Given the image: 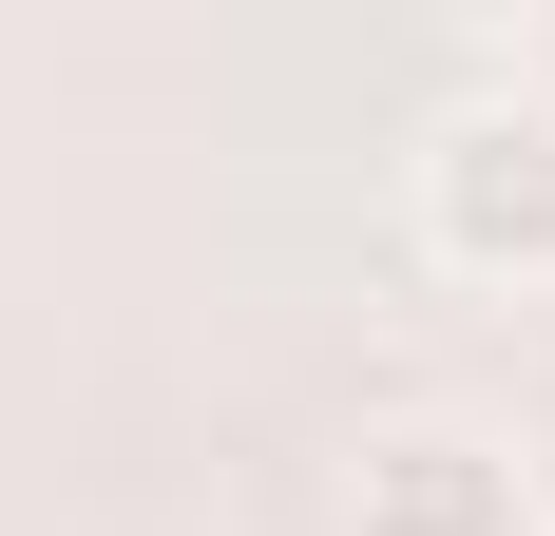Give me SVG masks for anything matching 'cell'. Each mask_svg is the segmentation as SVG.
<instances>
[{
    "mask_svg": "<svg viewBox=\"0 0 555 536\" xmlns=\"http://www.w3.org/2000/svg\"><path fill=\"white\" fill-rule=\"evenodd\" d=\"M537 460L499 422H364L345 460V536H537Z\"/></svg>",
    "mask_w": 555,
    "mask_h": 536,
    "instance_id": "cell-2",
    "label": "cell"
},
{
    "mask_svg": "<svg viewBox=\"0 0 555 536\" xmlns=\"http://www.w3.org/2000/svg\"><path fill=\"white\" fill-rule=\"evenodd\" d=\"M402 192H422V250H441L460 288H555V97L537 77L441 97L422 154H402Z\"/></svg>",
    "mask_w": 555,
    "mask_h": 536,
    "instance_id": "cell-1",
    "label": "cell"
},
{
    "mask_svg": "<svg viewBox=\"0 0 555 536\" xmlns=\"http://www.w3.org/2000/svg\"><path fill=\"white\" fill-rule=\"evenodd\" d=\"M537 536H555V498H537Z\"/></svg>",
    "mask_w": 555,
    "mask_h": 536,
    "instance_id": "cell-3",
    "label": "cell"
}]
</instances>
